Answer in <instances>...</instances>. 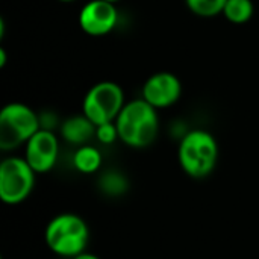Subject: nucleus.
<instances>
[{"label":"nucleus","mask_w":259,"mask_h":259,"mask_svg":"<svg viewBox=\"0 0 259 259\" xmlns=\"http://www.w3.org/2000/svg\"><path fill=\"white\" fill-rule=\"evenodd\" d=\"M120 140L134 149L150 146L159 132L158 109L147 103L143 97L123 106L115 120Z\"/></svg>","instance_id":"nucleus-1"},{"label":"nucleus","mask_w":259,"mask_h":259,"mask_svg":"<svg viewBox=\"0 0 259 259\" xmlns=\"http://www.w3.org/2000/svg\"><path fill=\"white\" fill-rule=\"evenodd\" d=\"M44 240L55 255L71 259L87 252L90 228L80 215L74 212H62L47 223Z\"/></svg>","instance_id":"nucleus-2"},{"label":"nucleus","mask_w":259,"mask_h":259,"mask_svg":"<svg viewBox=\"0 0 259 259\" xmlns=\"http://www.w3.org/2000/svg\"><path fill=\"white\" fill-rule=\"evenodd\" d=\"M178 159L185 175L193 179H203L214 171L219 162L217 140L208 131H190L179 143Z\"/></svg>","instance_id":"nucleus-3"},{"label":"nucleus","mask_w":259,"mask_h":259,"mask_svg":"<svg viewBox=\"0 0 259 259\" xmlns=\"http://www.w3.org/2000/svg\"><path fill=\"white\" fill-rule=\"evenodd\" d=\"M41 121L36 112L24 103H8L0 112V149L14 150L26 144L39 129Z\"/></svg>","instance_id":"nucleus-4"},{"label":"nucleus","mask_w":259,"mask_h":259,"mask_svg":"<svg viewBox=\"0 0 259 259\" xmlns=\"http://www.w3.org/2000/svg\"><path fill=\"white\" fill-rule=\"evenodd\" d=\"M36 173L24 158L9 156L0 164V200L5 205H20L32 194Z\"/></svg>","instance_id":"nucleus-5"},{"label":"nucleus","mask_w":259,"mask_h":259,"mask_svg":"<svg viewBox=\"0 0 259 259\" xmlns=\"http://www.w3.org/2000/svg\"><path fill=\"white\" fill-rule=\"evenodd\" d=\"M124 93L115 82L96 83L83 99V115L88 117L96 126L115 121L124 106Z\"/></svg>","instance_id":"nucleus-6"},{"label":"nucleus","mask_w":259,"mask_h":259,"mask_svg":"<svg viewBox=\"0 0 259 259\" xmlns=\"http://www.w3.org/2000/svg\"><path fill=\"white\" fill-rule=\"evenodd\" d=\"M59 156V141L58 137L50 129H39L27 143L24 159L33 168L36 175L50 171Z\"/></svg>","instance_id":"nucleus-7"},{"label":"nucleus","mask_w":259,"mask_h":259,"mask_svg":"<svg viewBox=\"0 0 259 259\" xmlns=\"http://www.w3.org/2000/svg\"><path fill=\"white\" fill-rule=\"evenodd\" d=\"M118 15L115 3L106 0L88 2L79 14L80 29L91 36H103L109 33L117 24Z\"/></svg>","instance_id":"nucleus-8"},{"label":"nucleus","mask_w":259,"mask_h":259,"mask_svg":"<svg viewBox=\"0 0 259 259\" xmlns=\"http://www.w3.org/2000/svg\"><path fill=\"white\" fill-rule=\"evenodd\" d=\"M182 94L181 80L168 71L152 74L143 85V99L155 109H162L175 105Z\"/></svg>","instance_id":"nucleus-9"},{"label":"nucleus","mask_w":259,"mask_h":259,"mask_svg":"<svg viewBox=\"0 0 259 259\" xmlns=\"http://www.w3.org/2000/svg\"><path fill=\"white\" fill-rule=\"evenodd\" d=\"M61 135L68 144L80 147L85 146L93 137H96V124L83 114L74 115L62 123Z\"/></svg>","instance_id":"nucleus-10"},{"label":"nucleus","mask_w":259,"mask_h":259,"mask_svg":"<svg viewBox=\"0 0 259 259\" xmlns=\"http://www.w3.org/2000/svg\"><path fill=\"white\" fill-rule=\"evenodd\" d=\"M102 153L93 146H80L73 155V165L82 175H93L102 167Z\"/></svg>","instance_id":"nucleus-11"},{"label":"nucleus","mask_w":259,"mask_h":259,"mask_svg":"<svg viewBox=\"0 0 259 259\" xmlns=\"http://www.w3.org/2000/svg\"><path fill=\"white\" fill-rule=\"evenodd\" d=\"M255 12L252 0H228L223 9V15L228 21L234 24L247 23Z\"/></svg>","instance_id":"nucleus-12"},{"label":"nucleus","mask_w":259,"mask_h":259,"mask_svg":"<svg viewBox=\"0 0 259 259\" xmlns=\"http://www.w3.org/2000/svg\"><path fill=\"white\" fill-rule=\"evenodd\" d=\"M228 0H185L187 8L199 17L211 18L219 14H223L225 5Z\"/></svg>","instance_id":"nucleus-13"},{"label":"nucleus","mask_w":259,"mask_h":259,"mask_svg":"<svg viewBox=\"0 0 259 259\" xmlns=\"http://www.w3.org/2000/svg\"><path fill=\"white\" fill-rule=\"evenodd\" d=\"M100 190L106 194V196H121L127 191V181L126 178L121 175V173H117V171H109V173H105L102 178H100Z\"/></svg>","instance_id":"nucleus-14"},{"label":"nucleus","mask_w":259,"mask_h":259,"mask_svg":"<svg viewBox=\"0 0 259 259\" xmlns=\"http://www.w3.org/2000/svg\"><path fill=\"white\" fill-rule=\"evenodd\" d=\"M96 138L102 144H112L117 138H120L115 121H109V123L96 126Z\"/></svg>","instance_id":"nucleus-15"},{"label":"nucleus","mask_w":259,"mask_h":259,"mask_svg":"<svg viewBox=\"0 0 259 259\" xmlns=\"http://www.w3.org/2000/svg\"><path fill=\"white\" fill-rule=\"evenodd\" d=\"M71 259H102L99 258L97 255H94V253H90V252H83V253H80V255H77V256H74V258Z\"/></svg>","instance_id":"nucleus-16"},{"label":"nucleus","mask_w":259,"mask_h":259,"mask_svg":"<svg viewBox=\"0 0 259 259\" xmlns=\"http://www.w3.org/2000/svg\"><path fill=\"white\" fill-rule=\"evenodd\" d=\"M5 64H6V52H5V49L2 47V49H0V67H5Z\"/></svg>","instance_id":"nucleus-17"},{"label":"nucleus","mask_w":259,"mask_h":259,"mask_svg":"<svg viewBox=\"0 0 259 259\" xmlns=\"http://www.w3.org/2000/svg\"><path fill=\"white\" fill-rule=\"evenodd\" d=\"M59 2H64V3H70V2H74V0H59Z\"/></svg>","instance_id":"nucleus-18"},{"label":"nucleus","mask_w":259,"mask_h":259,"mask_svg":"<svg viewBox=\"0 0 259 259\" xmlns=\"http://www.w3.org/2000/svg\"><path fill=\"white\" fill-rule=\"evenodd\" d=\"M106 2H111V3H117L118 0H106Z\"/></svg>","instance_id":"nucleus-19"}]
</instances>
